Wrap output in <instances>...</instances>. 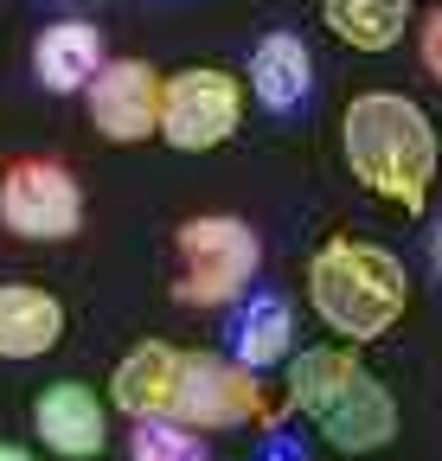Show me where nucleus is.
Here are the masks:
<instances>
[{
  "label": "nucleus",
  "instance_id": "1",
  "mask_svg": "<svg viewBox=\"0 0 442 461\" xmlns=\"http://www.w3.org/2000/svg\"><path fill=\"white\" fill-rule=\"evenodd\" d=\"M340 148L347 167L365 193H378L384 205H404L423 212L429 186H436V129L429 115L398 96V90H365L347 103V122H340Z\"/></svg>",
  "mask_w": 442,
  "mask_h": 461
},
{
  "label": "nucleus",
  "instance_id": "2",
  "mask_svg": "<svg viewBox=\"0 0 442 461\" xmlns=\"http://www.w3.org/2000/svg\"><path fill=\"white\" fill-rule=\"evenodd\" d=\"M289 397L340 455H378L398 436L392 391H384L378 372L359 366L347 346H308V353L289 366Z\"/></svg>",
  "mask_w": 442,
  "mask_h": 461
},
{
  "label": "nucleus",
  "instance_id": "3",
  "mask_svg": "<svg viewBox=\"0 0 442 461\" xmlns=\"http://www.w3.org/2000/svg\"><path fill=\"white\" fill-rule=\"evenodd\" d=\"M308 308L334 327L340 339H378L392 333L410 308V276L392 250L365 238H327L308 257Z\"/></svg>",
  "mask_w": 442,
  "mask_h": 461
},
{
  "label": "nucleus",
  "instance_id": "4",
  "mask_svg": "<svg viewBox=\"0 0 442 461\" xmlns=\"http://www.w3.org/2000/svg\"><path fill=\"white\" fill-rule=\"evenodd\" d=\"M174 244H180V288L174 295L186 308H231V302L250 295L263 244H257V230L244 218H225V212L186 218Z\"/></svg>",
  "mask_w": 442,
  "mask_h": 461
},
{
  "label": "nucleus",
  "instance_id": "5",
  "mask_svg": "<svg viewBox=\"0 0 442 461\" xmlns=\"http://www.w3.org/2000/svg\"><path fill=\"white\" fill-rule=\"evenodd\" d=\"M244 122V84L218 65H186L160 84V141L180 154L225 148Z\"/></svg>",
  "mask_w": 442,
  "mask_h": 461
},
{
  "label": "nucleus",
  "instance_id": "6",
  "mask_svg": "<svg viewBox=\"0 0 442 461\" xmlns=\"http://www.w3.org/2000/svg\"><path fill=\"white\" fill-rule=\"evenodd\" d=\"M0 224L14 230V238H32V244H65L77 238L84 224V193L71 180V167L59 160H14L0 173Z\"/></svg>",
  "mask_w": 442,
  "mask_h": 461
},
{
  "label": "nucleus",
  "instance_id": "7",
  "mask_svg": "<svg viewBox=\"0 0 442 461\" xmlns=\"http://www.w3.org/2000/svg\"><path fill=\"white\" fill-rule=\"evenodd\" d=\"M263 411H269V403H263L257 372H244L238 359L186 353V366H180V403H174L180 423H193V429H238V423H257Z\"/></svg>",
  "mask_w": 442,
  "mask_h": 461
},
{
  "label": "nucleus",
  "instance_id": "8",
  "mask_svg": "<svg viewBox=\"0 0 442 461\" xmlns=\"http://www.w3.org/2000/svg\"><path fill=\"white\" fill-rule=\"evenodd\" d=\"M84 109L103 141H148L160 135V71L141 58H109L84 90Z\"/></svg>",
  "mask_w": 442,
  "mask_h": 461
},
{
  "label": "nucleus",
  "instance_id": "9",
  "mask_svg": "<svg viewBox=\"0 0 442 461\" xmlns=\"http://www.w3.org/2000/svg\"><path fill=\"white\" fill-rule=\"evenodd\" d=\"M32 429L51 455H65V461H90L103 455L109 442V411H103V397L77 378H59V384H45L39 403H32Z\"/></svg>",
  "mask_w": 442,
  "mask_h": 461
},
{
  "label": "nucleus",
  "instance_id": "10",
  "mask_svg": "<svg viewBox=\"0 0 442 461\" xmlns=\"http://www.w3.org/2000/svg\"><path fill=\"white\" fill-rule=\"evenodd\" d=\"M180 366L186 353L167 339H141L135 353H122V366L109 372V397H116V411L129 423L141 417H174V403H180Z\"/></svg>",
  "mask_w": 442,
  "mask_h": 461
},
{
  "label": "nucleus",
  "instance_id": "11",
  "mask_svg": "<svg viewBox=\"0 0 442 461\" xmlns=\"http://www.w3.org/2000/svg\"><path fill=\"white\" fill-rule=\"evenodd\" d=\"M250 96H257L269 115H295V109L314 96V51H308L295 32L257 39V51H250Z\"/></svg>",
  "mask_w": 442,
  "mask_h": 461
},
{
  "label": "nucleus",
  "instance_id": "12",
  "mask_svg": "<svg viewBox=\"0 0 442 461\" xmlns=\"http://www.w3.org/2000/svg\"><path fill=\"white\" fill-rule=\"evenodd\" d=\"M65 339V302L32 282H0V359H39Z\"/></svg>",
  "mask_w": 442,
  "mask_h": 461
},
{
  "label": "nucleus",
  "instance_id": "13",
  "mask_svg": "<svg viewBox=\"0 0 442 461\" xmlns=\"http://www.w3.org/2000/svg\"><path fill=\"white\" fill-rule=\"evenodd\" d=\"M103 65H109V58H103V32L90 20H59V26H45L32 39V71H39L45 90H59V96L90 90Z\"/></svg>",
  "mask_w": 442,
  "mask_h": 461
},
{
  "label": "nucleus",
  "instance_id": "14",
  "mask_svg": "<svg viewBox=\"0 0 442 461\" xmlns=\"http://www.w3.org/2000/svg\"><path fill=\"white\" fill-rule=\"evenodd\" d=\"M410 7L417 0H320V20L353 51H392L410 26Z\"/></svg>",
  "mask_w": 442,
  "mask_h": 461
},
{
  "label": "nucleus",
  "instance_id": "15",
  "mask_svg": "<svg viewBox=\"0 0 442 461\" xmlns=\"http://www.w3.org/2000/svg\"><path fill=\"white\" fill-rule=\"evenodd\" d=\"M289 302L283 295H250L231 321V359L244 372H269V366H283L289 359Z\"/></svg>",
  "mask_w": 442,
  "mask_h": 461
},
{
  "label": "nucleus",
  "instance_id": "16",
  "mask_svg": "<svg viewBox=\"0 0 442 461\" xmlns=\"http://www.w3.org/2000/svg\"><path fill=\"white\" fill-rule=\"evenodd\" d=\"M129 461H212V448L180 417H141L129 429Z\"/></svg>",
  "mask_w": 442,
  "mask_h": 461
},
{
  "label": "nucleus",
  "instance_id": "17",
  "mask_svg": "<svg viewBox=\"0 0 442 461\" xmlns=\"http://www.w3.org/2000/svg\"><path fill=\"white\" fill-rule=\"evenodd\" d=\"M417 51H423V71L442 84V7L423 14V32H417Z\"/></svg>",
  "mask_w": 442,
  "mask_h": 461
},
{
  "label": "nucleus",
  "instance_id": "18",
  "mask_svg": "<svg viewBox=\"0 0 442 461\" xmlns=\"http://www.w3.org/2000/svg\"><path fill=\"white\" fill-rule=\"evenodd\" d=\"M429 263H436V276H442V224L429 230Z\"/></svg>",
  "mask_w": 442,
  "mask_h": 461
},
{
  "label": "nucleus",
  "instance_id": "19",
  "mask_svg": "<svg viewBox=\"0 0 442 461\" xmlns=\"http://www.w3.org/2000/svg\"><path fill=\"white\" fill-rule=\"evenodd\" d=\"M0 461H32V455H26L20 442H0Z\"/></svg>",
  "mask_w": 442,
  "mask_h": 461
}]
</instances>
